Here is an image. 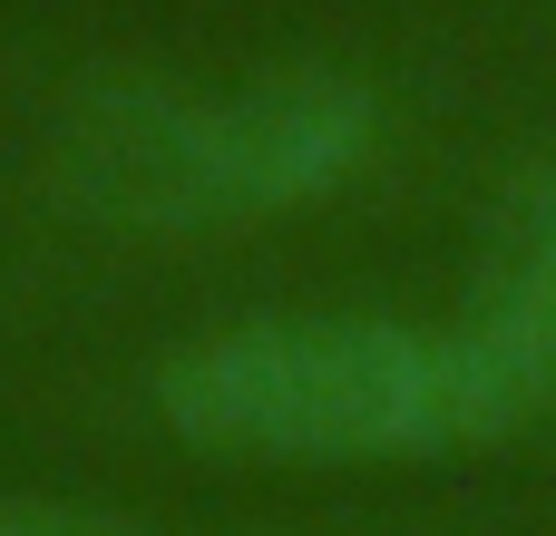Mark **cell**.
<instances>
[{"label":"cell","instance_id":"2","mask_svg":"<svg viewBox=\"0 0 556 536\" xmlns=\"http://www.w3.org/2000/svg\"><path fill=\"white\" fill-rule=\"evenodd\" d=\"M381 156V98L352 68L293 59L225 88H108L68 127V176L98 215L215 234L342 195Z\"/></svg>","mask_w":556,"mask_h":536},{"label":"cell","instance_id":"4","mask_svg":"<svg viewBox=\"0 0 556 536\" xmlns=\"http://www.w3.org/2000/svg\"><path fill=\"white\" fill-rule=\"evenodd\" d=\"M0 536H156L117 508H68V498H0Z\"/></svg>","mask_w":556,"mask_h":536},{"label":"cell","instance_id":"1","mask_svg":"<svg viewBox=\"0 0 556 536\" xmlns=\"http://www.w3.org/2000/svg\"><path fill=\"white\" fill-rule=\"evenodd\" d=\"M147 400L195 459L235 469H450L547 410L469 312H244L176 342Z\"/></svg>","mask_w":556,"mask_h":536},{"label":"cell","instance_id":"3","mask_svg":"<svg viewBox=\"0 0 556 536\" xmlns=\"http://www.w3.org/2000/svg\"><path fill=\"white\" fill-rule=\"evenodd\" d=\"M469 322L538 381V400H556V156L528 166V176L498 195Z\"/></svg>","mask_w":556,"mask_h":536}]
</instances>
